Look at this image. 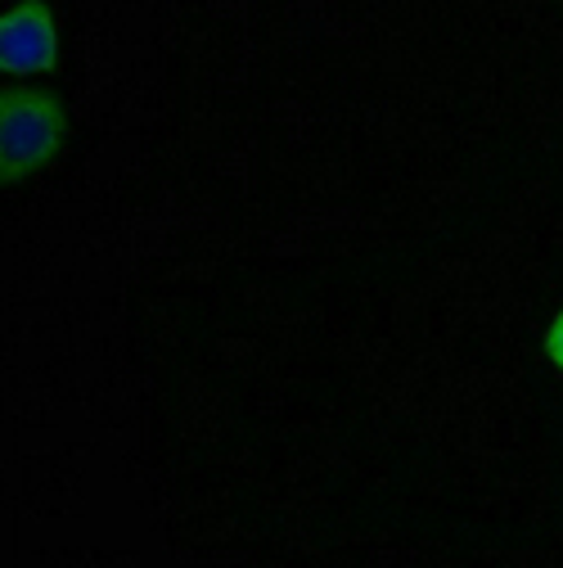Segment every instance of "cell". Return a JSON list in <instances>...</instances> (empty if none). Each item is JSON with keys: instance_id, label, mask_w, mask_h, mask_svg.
<instances>
[{"instance_id": "2", "label": "cell", "mask_w": 563, "mask_h": 568, "mask_svg": "<svg viewBox=\"0 0 563 568\" xmlns=\"http://www.w3.org/2000/svg\"><path fill=\"white\" fill-rule=\"evenodd\" d=\"M59 63V19L50 0H19L0 10V73L37 78Z\"/></svg>"}, {"instance_id": "1", "label": "cell", "mask_w": 563, "mask_h": 568, "mask_svg": "<svg viewBox=\"0 0 563 568\" xmlns=\"http://www.w3.org/2000/svg\"><path fill=\"white\" fill-rule=\"evenodd\" d=\"M68 135V109L50 91L0 87V185L37 176Z\"/></svg>"}, {"instance_id": "3", "label": "cell", "mask_w": 563, "mask_h": 568, "mask_svg": "<svg viewBox=\"0 0 563 568\" xmlns=\"http://www.w3.org/2000/svg\"><path fill=\"white\" fill-rule=\"evenodd\" d=\"M545 357H550V366L563 375V307L554 312V321H550V329H545Z\"/></svg>"}]
</instances>
